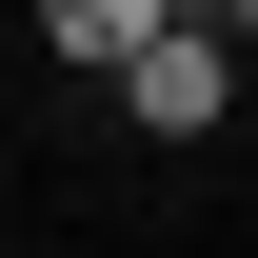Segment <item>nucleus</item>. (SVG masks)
Returning <instances> with one entry per match:
<instances>
[{
  "mask_svg": "<svg viewBox=\"0 0 258 258\" xmlns=\"http://www.w3.org/2000/svg\"><path fill=\"white\" fill-rule=\"evenodd\" d=\"M159 20H219V0H159Z\"/></svg>",
  "mask_w": 258,
  "mask_h": 258,
  "instance_id": "20e7f679",
  "label": "nucleus"
},
{
  "mask_svg": "<svg viewBox=\"0 0 258 258\" xmlns=\"http://www.w3.org/2000/svg\"><path fill=\"white\" fill-rule=\"evenodd\" d=\"M119 119H139V139H199V119H238V40H219V20H159V40L119 60Z\"/></svg>",
  "mask_w": 258,
  "mask_h": 258,
  "instance_id": "f257e3e1",
  "label": "nucleus"
},
{
  "mask_svg": "<svg viewBox=\"0 0 258 258\" xmlns=\"http://www.w3.org/2000/svg\"><path fill=\"white\" fill-rule=\"evenodd\" d=\"M40 40H60V60H99V80H119L139 40H159V0H40Z\"/></svg>",
  "mask_w": 258,
  "mask_h": 258,
  "instance_id": "f03ea898",
  "label": "nucleus"
},
{
  "mask_svg": "<svg viewBox=\"0 0 258 258\" xmlns=\"http://www.w3.org/2000/svg\"><path fill=\"white\" fill-rule=\"evenodd\" d=\"M219 40H238V60H258V0H219Z\"/></svg>",
  "mask_w": 258,
  "mask_h": 258,
  "instance_id": "7ed1b4c3",
  "label": "nucleus"
},
{
  "mask_svg": "<svg viewBox=\"0 0 258 258\" xmlns=\"http://www.w3.org/2000/svg\"><path fill=\"white\" fill-rule=\"evenodd\" d=\"M238 99H258V60H238Z\"/></svg>",
  "mask_w": 258,
  "mask_h": 258,
  "instance_id": "39448f33",
  "label": "nucleus"
}]
</instances>
